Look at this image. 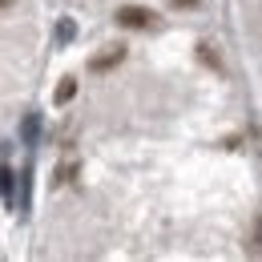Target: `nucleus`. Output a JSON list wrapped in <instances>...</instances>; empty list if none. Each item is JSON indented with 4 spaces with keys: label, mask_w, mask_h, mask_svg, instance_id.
Masks as SVG:
<instances>
[{
    "label": "nucleus",
    "mask_w": 262,
    "mask_h": 262,
    "mask_svg": "<svg viewBox=\"0 0 262 262\" xmlns=\"http://www.w3.org/2000/svg\"><path fill=\"white\" fill-rule=\"evenodd\" d=\"M121 61H125V49L117 45V49H109V53L93 57V61H89V69H93V73H109V69H117Z\"/></svg>",
    "instance_id": "f03ea898"
},
{
    "label": "nucleus",
    "mask_w": 262,
    "mask_h": 262,
    "mask_svg": "<svg viewBox=\"0 0 262 262\" xmlns=\"http://www.w3.org/2000/svg\"><path fill=\"white\" fill-rule=\"evenodd\" d=\"M0 8H8V0H0Z\"/></svg>",
    "instance_id": "39448f33"
},
{
    "label": "nucleus",
    "mask_w": 262,
    "mask_h": 262,
    "mask_svg": "<svg viewBox=\"0 0 262 262\" xmlns=\"http://www.w3.org/2000/svg\"><path fill=\"white\" fill-rule=\"evenodd\" d=\"M73 93H77V81H73V77H65V81H61V89H57V105H65Z\"/></svg>",
    "instance_id": "7ed1b4c3"
},
{
    "label": "nucleus",
    "mask_w": 262,
    "mask_h": 262,
    "mask_svg": "<svg viewBox=\"0 0 262 262\" xmlns=\"http://www.w3.org/2000/svg\"><path fill=\"white\" fill-rule=\"evenodd\" d=\"M198 0H173V8H194Z\"/></svg>",
    "instance_id": "20e7f679"
},
{
    "label": "nucleus",
    "mask_w": 262,
    "mask_h": 262,
    "mask_svg": "<svg viewBox=\"0 0 262 262\" xmlns=\"http://www.w3.org/2000/svg\"><path fill=\"white\" fill-rule=\"evenodd\" d=\"M117 25L133 29V33H145V29L158 25V12L154 8H141V4H129V8H117Z\"/></svg>",
    "instance_id": "f257e3e1"
}]
</instances>
